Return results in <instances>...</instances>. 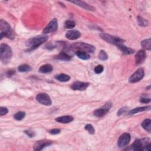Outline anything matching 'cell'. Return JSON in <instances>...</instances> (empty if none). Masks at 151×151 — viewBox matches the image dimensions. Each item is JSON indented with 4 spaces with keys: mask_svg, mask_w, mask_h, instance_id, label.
I'll list each match as a JSON object with an SVG mask.
<instances>
[{
    "mask_svg": "<svg viewBox=\"0 0 151 151\" xmlns=\"http://www.w3.org/2000/svg\"><path fill=\"white\" fill-rule=\"evenodd\" d=\"M70 2L72 3H73L76 5H77V6H79V7L86 10L91 11H94L95 10V9L93 7L89 5L88 4H87L85 2H83L82 1H72Z\"/></svg>",
    "mask_w": 151,
    "mask_h": 151,
    "instance_id": "2e32d148",
    "label": "cell"
},
{
    "mask_svg": "<svg viewBox=\"0 0 151 151\" xmlns=\"http://www.w3.org/2000/svg\"><path fill=\"white\" fill-rule=\"evenodd\" d=\"M145 76V72L143 68H139L129 79L130 83H135L141 80Z\"/></svg>",
    "mask_w": 151,
    "mask_h": 151,
    "instance_id": "52a82bcc",
    "label": "cell"
},
{
    "mask_svg": "<svg viewBox=\"0 0 151 151\" xmlns=\"http://www.w3.org/2000/svg\"><path fill=\"white\" fill-rule=\"evenodd\" d=\"M142 127L149 133H150L151 131V121L149 119H145L142 123Z\"/></svg>",
    "mask_w": 151,
    "mask_h": 151,
    "instance_id": "cb8c5ba5",
    "label": "cell"
},
{
    "mask_svg": "<svg viewBox=\"0 0 151 151\" xmlns=\"http://www.w3.org/2000/svg\"><path fill=\"white\" fill-rule=\"evenodd\" d=\"M55 78L57 80H58L59 82H69L70 79V77L69 75L65 74H60L55 75Z\"/></svg>",
    "mask_w": 151,
    "mask_h": 151,
    "instance_id": "7402d4cb",
    "label": "cell"
},
{
    "mask_svg": "<svg viewBox=\"0 0 151 151\" xmlns=\"http://www.w3.org/2000/svg\"><path fill=\"white\" fill-rule=\"evenodd\" d=\"M48 38V36L44 34L36 36L28 40L26 42V45L28 48H30L29 50H33L37 48L43 43L46 42Z\"/></svg>",
    "mask_w": 151,
    "mask_h": 151,
    "instance_id": "7a4b0ae2",
    "label": "cell"
},
{
    "mask_svg": "<svg viewBox=\"0 0 151 151\" xmlns=\"http://www.w3.org/2000/svg\"><path fill=\"white\" fill-rule=\"evenodd\" d=\"M26 113L24 112H18L14 115V118L17 121H21L24 118Z\"/></svg>",
    "mask_w": 151,
    "mask_h": 151,
    "instance_id": "83f0119b",
    "label": "cell"
},
{
    "mask_svg": "<svg viewBox=\"0 0 151 151\" xmlns=\"http://www.w3.org/2000/svg\"><path fill=\"white\" fill-rule=\"evenodd\" d=\"M66 37L71 40H74L79 38L81 36L80 33L76 30H72L67 31L65 35Z\"/></svg>",
    "mask_w": 151,
    "mask_h": 151,
    "instance_id": "9a60e30c",
    "label": "cell"
},
{
    "mask_svg": "<svg viewBox=\"0 0 151 151\" xmlns=\"http://www.w3.org/2000/svg\"><path fill=\"white\" fill-rule=\"evenodd\" d=\"M150 109V106H144V107H139V108H135V109L130 111L128 112V114L129 115H135V114L139 113V112H142L146 111H149Z\"/></svg>",
    "mask_w": 151,
    "mask_h": 151,
    "instance_id": "d6986e66",
    "label": "cell"
},
{
    "mask_svg": "<svg viewBox=\"0 0 151 151\" xmlns=\"http://www.w3.org/2000/svg\"><path fill=\"white\" fill-rule=\"evenodd\" d=\"M18 70L20 72H30L32 70V68L28 65L24 64L20 66L18 68Z\"/></svg>",
    "mask_w": 151,
    "mask_h": 151,
    "instance_id": "484cf974",
    "label": "cell"
},
{
    "mask_svg": "<svg viewBox=\"0 0 151 151\" xmlns=\"http://www.w3.org/2000/svg\"><path fill=\"white\" fill-rule=\"evenodd\" d=\"M73 121V118L72 116H63L58 117L56 119V121L61 123H69Z\"/></svg>",
    "mask_w": 151,
    "mask_h": 151,
    "instance_id": "ac0fdd59",
    "label": "cell"
},
{
    "mask_svg": "<svg viewBox=\"0 0 151 151\" xmlns=\"http://www.w3.org/2000/svg\"><path fill=\"white\" fill-rule=\"evenodd\" d=\"M76 26V23L71 20H67L65 23V27L67 29L73 28Z\"/></svg>",
    "mask_w": 151,
    "mask_h": 151,
    "instance_id": "f546056e",
    "label": "cell"
},
{
    "mask_svg": "<svg viewBox=\"0 0 151 151\" xmlns=\"http://www.w3.org/2000/svg\"><path fill=\"white\" fill-rule=\"evenodd\" d=\"M49 133L51 135H57L60 133V130L59 129H54L52 130H50L49 131Z\"/></svg>",
    "mask_w": 151,
    "mask_h": 151,
    "instance_id": "8d00e7d4",
    "label": "cell"
},
{
    "mask_svg": "<svg viewBox=\"0 0 151 151\" xmlns=\"http://www.w3.org/2000/svg\"><path fill=\"white\" fill-rule=\"evenodd\" d=\"M150 44H151V39L150 38L144 40L141 42V46L144 50H150Z\"/></svg>",
    "mask_w": 151,
    "mask_h": 151,
    "instance_id": "d4e9b609",
    "label": "cell"
},
{
    "mask_svg": "<svg viewBox=\"0 0 151 151\" xmlns=\"http://www.w3.org/2000/svg\"><path fill=\"white\" fill-rule=\"evenodd\" d=\"M130 141V135L128 133H123L122 135L118 141V146L121 148L126 146Z\"/></svg>",
    "mask_w": 151,
    "mask_h": 151,
    "instance_id": "8fae6325",
    "label": "cell"
},
{
    "mask_svg": "<svg viewBox=\"0 0 151 151\" xmlns=\"http://www.w3.org/2000/svg\"><path fill=\"white\" fill-rule=\"evenodd\" d=\"M25 133L27 134L30 138H33L34 136H35V132L31 130H26L25 132Z\"/></svg>",
    "mask_w": 151,
    "mask_h": 151,
    "instance_id": "d590c367",
    "label": "cell"
},
{
    "mask_svg": "<svg viewBox=\"0 0 151 151\" xmlns=\"http://www.w3.org/2000/svg\"><path fill=\"white\" fill-rule=\"evenodd\" d=\"M117 47L119 48V50H121V51L124 53L125 55H132V54H133L135 53V50L132 48H130L129 47H127L126 46H125L123 44H118L117 45Z\"/></svg>",
    "mask_w": 151,
    "mask_h": 151,
    "instance_id": "e0dca14e",
    "label": "cell"
},
{
    "mask_svg": "<svg viewBox=\"0 0 151 151\" xmlns=\"http://www.w3.org/2000/svg\"><path fill=\"white\" fill-rule=\"evenodd\" d=\"M146 57V55L143 50H140L137 52L135 56V63L136 65H139L142 64L145 60Z\"/></svg>",
    "mask_w": 151,
    "mask_h": 151,
    "instance_id": "5bb4252c",
    "label": "cell"
},
{
    "mask_svg": "<svg viewBox=\"0 0 151 151\" xmlns=\"http://www.w3.org/2000/svg\"><path fill=\"white\" fill-rule=\"evenodd\" d=\"M53 70V67L50 64H47L41 66L39 69V72L41 73H48L52 72Z\"/></svg>",
    "mask_w": 151,
    "mask_h": 151,
    "instance_id": "ffe728a7",
    "label": "cell"
},
{
    "mask_svg": "<svg viewBox=\"0 0 151 151\" xmlns=\"http://www.w3.org/2000/svg\"><path fill=\"white\" fill-rule=\"evenodd\" d=\"M55 59L60 60H63V61H70L72 60V57L69 56L66 53L62 52L60 53L57 56H56Z\"/></svg>",
    "mask_w": 151,
    "mask_h": 151,
    "instance_id": "44dd1931",
    "label": "cell"
},
{
    "mask_svg": "<svg viewBox=\"0 0 151 151\" xmlns=\"http://www.w3.org/2000/svg\"><path fill=\"white\" fill-rule=\"evenodd\" d=\"M75 55L80 59L87 60L90 59V56L88 53L84 52H81V51H76L75 53Z\"/></svg>",
    "mask_w": 151,
    "mask_h": 151,
    "instance_id": "603a6c76",
    "label": "cell"
},
{
    "mask_svg": "<svg viewBox=\"0 0 151 151\" xmlns=\"http://www.w3.org/2000/svg\"><path fill=\"white\" fill-rule=\"evenodd\" d=\"M112 106V103H107L104 105L102 108L96 110L94 112V115L96 117H103L111 110Z\"/></svg>",
    "mask_w": 151,
    "mask_h": 151,
    "instance_id": "30bf717a",
    "label": "cell"
},
{
    "mask_svg": "<svg viewBox=\"0 0 151 151\" xmlns=\"http://www.w3.org/2000/svg\"><path fill=\"white\" fill-rule=\"evenodd\" d=\"M150 102V98H146L145 97H142L140 99V102L142 104H147Z\"/></svg>",
    "mask_w": 151,
    "mask_h": 151,
    "instance_id": "836d02e7",
    "label": "cell"
},
{
    "mask_svg": "<svg viewBox=\"0 0 151 151\" xmlns=\"http://www.w3.org/2000/svg\"><path fill=\"white\" fill-rule=\"evenodd\" d=\"M99 58L101 60L105 61L108 59V55L104 50H101L99 54Z\"/></svg>",
    "mask_w": 151,
    "mask_h": 151,
    "instance_id": "f1b7e54d",
    "label": "cell"
},
{
    "mask_svg": "<svg viewBox=\"0 0 151 151\" xmlns=\"http://www.w3.org/2000/svg\"><path fill=\"white\" fill-rule=\"evenodd\" d=\"M84 129L87 130L89 132V133L90 134H91V135H93L95 132V130H94V128H93V126L90 125V124H87L86 125V126L84 127Z\"/></svg>",
    "mask_w": 151,
    "mask_h": 151,
    "instance_id": "4dcf8cb0",
    "label": "cell"
},
{
    "mask_svg": "<svg viewBox=\"0 0 151 151\" xmlns=\"http://www.w3.org/2000/svg\"><path fill=\"white\" fill-rule=\"evenodd\" d=\"M138 22L139 25L141 27H146L149 24V23L147 20H146L145 19L140 16L138 17Z\"/></svg>",
    "mask_w": 151,
    "mask_h": 151,
    "instance_id": "4316f807",
    "label": "cell"
},
{
    "mask_svg": "<svg viewBox=\"0 0 151 151\" xmlns=\"http://www.w3.org/2000/svg\"><path fill=\"white\" fill-rule=\"evenodd\" d=\"M89 86V83L76 82H74L72 84V85L71 86V88L74 90L84 91Z\"/></svg>",
    "mask_w": 151,
    "mask_h": 151,
    "instance_id": "4fadbf2b",
    "label": "cell"
},
{
    "mask_svg": "<svg viewBox=\"0 0 151 151\" xmlns=\"http://www.w3.org/2000/svg\"><path fill=\"white\" fill-rule=\"evenodd\" d=\"M128 108L127 107H123V108H121L119 110V111L118 112V114H117V115L118 116H121L122 113H125L127 110H128Z\"/></svg>",
    "mask_w": 151,
    "mask_h": 151,
    "instance_id": "e575fe53",
    "label": "cell"
},
{
    "mask_svg": "<svg viewBox=\"0 0 151 151\" xmlns=\"http://www.w3.org/2000/svg\"><path fill=\"white\" fill-rule=\"evenodd\" d=\"M131 146L132 150H150V141L149 138H143L140 139H138L134 142V143Z\"/></svg>",
    "mask_w": 151,
    "mask_h": 151,
    "instance_id": "3957f363",
    "label": "cell"
},
{
    "mask_svg": "<svg viewBox=\"0 0 151 151\" xmlns=\"http://www.w3.org/2000/svg\"><path fill=\"white\" fill-rule=\"evenodd\" d=\"M71 48L73 50H76L77 51L84 52L86 53H93L96 50L95 47L93 45L87 44L85 43H75L71 45Z\"/></svg>",
    "mask_w": 151,
    "mask_h": 151,
    "instance_id": "5b68a950",
    "label": "cell"
},
{
    "mask_svg": "<svg viewBox=\"0 0 151 151\" xmlns=\"http://www.w3.org/2000/svg\"><path fill=\"white\" fill-rule=\"evenodd\" d=\"M52 144V142L48 140H41L36 142V143L34 145V150H41L44 147L51 145Z\"/></svg>",
    "mask_w": 151,
    "mask_h": 151,
    "instance_id": "7c38bea8",
    "label": "cell"
},
{
    "mask_svg": "<svg viewBox=\"0 0 151 151\" xmlns=\"http://www.w3.org/2000/svg\"><path fill=\"white\" fill-rule=\"evenodd\" d=\"M36 99L37 101L45 106H50L52 104V101L48 94L45 93H41L37 95Z\"/></svg>",
    "mask_w": 151,
    "mask_h": 151,
    "instance_id": "ba28073f",
    "label": "cell"
},
{
    "mask_svg": "<svg viewBox=\"0 0 151 151\" xmlns=\"http://www.w3.org/2000/svg\"><path fill=\"white\" fill-rule=\"evenodd\" d=\"M100 36L103 40H104L106 42H108L109 43H111V44H114L116 46L118 44H123V42L125 41L123 39H122L119 37H114V36L107 34L106 33L100 34Z\"/></svg>",
    "mask_w": 151,
    "mask_h": 151,
    "instance_id": "8992f818",
    "label": "cell"
},
{
    "mask_svg": "<svg viewBox=\"0 0 151 151\" xmlns=\"http://www.w3.org/2000/svg\"><path fill=\"white\" fill-rule=\"evenodd\" d=\"M9 112V110L7 108H5V107H1L0 108V115L1 116L6 115V114H7Z\"/></svg>",
    "mask_w": 151,
    "mask_h": 151,
    "instance_id": "d6a6232c",
    "label": "cell"
},
{
    "mask_svg": "<svg viewBox=\"0 0 151 151\" xmlns=\"http://www.w3.org/2000/svg\"><path fill=\"white\" fill-rule=\"evenodd\" d=\"M0 30H1V39L3 37H7L8 38H14V34L10 25L3 20L0 21Z\"/></svg>",
    "mask_w": 151,
    "mask_h": 151,
    "instance_id": "277c9868",
    "label": "cell"
},
{
    "mask_svg": "<svg viewBox=\"0 0 151 151\" xmlns=\"http://www.w3.org/2000/svg\"><path fill=\"white\" fill-rule=\"evenodd\" d=\"M13 52L11 47L6 44H2L0 47V60L3 64L9 63L12 58Z\"/></svg>",
    "mask_w": 151,
    "mask_h": 151,
    "instance_id": "6da1fadb",
    "label": "cell"
},
{
    "mask_svg": "<svg viewBox=\"0 0 151 151\" xmlns=\"http://www.w3.org/2000/svg\"><path fill=\"white\" fill-rule=\"evenodd\" d=\"M58 28V20L56 18H54L49 23V24L44 29L43 33L45 35L49 33H52L57 31Z\"/></svg>",
    "mask_w": 151,
    "mask_h": 151,
    "instance_id": "9c48e42d",
    "label": "cell"
},
{
    "mask_svg": "<svg viewBox=\"0 0 151 151\" xmlns=\"http://www.w3.org/2000/svg\"><path fill=\"white\" fill-rule=\"evenodd\" d=\"M104 70V67L102 65H98L94 68V72L96 74H100L103 72Z\"/></svg>",
    "mask_w": 151,
    "mask_h": 151,
    "instance_id": "1f68e13d",
    "label": "cell"
}]
</instances>
